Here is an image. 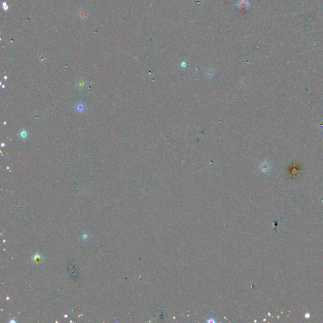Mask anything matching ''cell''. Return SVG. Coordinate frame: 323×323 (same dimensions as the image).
<instances>
[{
	"label": "cell",
	"mask_w": 323,
	"mask_h": 323,
	"mask_svg": "<svg viewBox=\"0 0 323 323\" xmlns=\"http://www.w3.org/2000/svg\"><path fill=\"white\" fill-rule=\"evenodd\" d=\"M43 256H42L41 254L39 253H37V252H36V253H35L32 256V258H31V259H32V261L35 263V264H40L42 262V261H43Z\"/></svg>",
	"instance_id": "obj_1"
},
{
	"label": "cell",
	"mask_w": 323,
	"mask_h": 323,
	"mask_svg": "<svg viewBox=\"0 0 323 323\" xmlns=\"http://www.w3.org/2000/svg\"><path fill=\"white\" fill-rule=\"evenodd\" d=\"M20 137L22 138H27V137H28V133H27V132L25 130H23L22 131L20 132Z\"/></svg>",
	"instance_id": "obj_2"
},
{
	"label": "cell",
	"mask_w": 323,
	"mask_h": 323,
	"mask_svg": "<svg viewBox=\"0 0 323 323\" xmlns=\"http://www.w3.org/2000/svg\"><path fill=\"white\" fill-rule=\"evenodd\" d=\"M207 75H208V78H212V77L214 76V75H215V74H214L213 71H212V70H209V71H208L207 72Z\"/></svg>",
	"instance_id": "obj_3"
},
{
	"label": "cell",
	"mask_w": 323,
	"mask_h": 323,
	"mask_svg": "<svg viewBox=\"0 0 323 323\" xmlns=\"http://www.w3.org/2000/svg\"><path fill=\"white\" fill-rule=\"evenodd\" d=\"M181 67H182L183 68H186V63H182V64H181Z\"/></svg>",
	"instance_id": "obj_4"
}]
</instances>
